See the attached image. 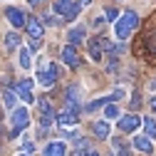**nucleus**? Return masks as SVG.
<instances>
[{"mask_svg":"<svg viewBox=\"0 0 156 156\" xmlns=\"http://www.w3.org/2000/svg\"><path fill=\"white\" fill-rule=\"evenodd\" d=\"M17 65L23 69H30L32 67V60H30V50L27 47H20V55H17Z\"/></svg>","mask_w":156,"mask_h":156,"instance_id":"obj_17","label":"nucleus"},{"mask_svg":"<svg viewBox=\"0 0 156 156\" xmlns=\"http://www.w3.org/2000/svg\"><path fill=\"white\" fill-rule=\"evenodd\" d=\"M139 27V15H136L134 10H126L119 20H116V25H114V35L119 37V40H129V35Z\"/></svg>","mask_w":156,"mask_h":156,"instance_id":"obj_1","label":"nucleus"},{"mask_svg":"<svg viewBox=\"0 0 156 156\" xmlns=\"http://www.w3.org/2000/svg\"><path fill=\"white\" fill-rule=\"evenodd\" d=\"M116 116H119V107L116 104H104V119H116Z\"/></svg>","mask_w":156,"mask_h":156,"instance_id":"obj_21","label":"nucleus"},{"mask_svg":"<svg viewBox=\"0 0 156 156\" xmlns=\"http://www.w3.org/2000/svg\"><path fill=\"white\" fill-rule=\"evenodd\" d=\"M151 109L156 112V97H151Z\"/></svg>","mask_w":156,"mask_h":156,"instance_id":"obj_27","label":"nucleus"},{"mask_svg":"<svg viewBox=\"0 0 156 156\" xmlns=\"http://www.w3.org/2000/svg\"><path fill=\"white\" fill-rule=\"evenodd\" d=\"M5 47L8 50H17V47H20V37H17L15 32H8L5 35Z\"/></svg>","mask_w":156,"mask_h":156,"instance_id":"obj_19","label":"nucleus"},{"mask_svg":"<svg viewBox=\"0 0 156 156\" xmlns=\"http://www.w3.org/2000/svg\"><path fill=\"white\" fill-rule=\"evenodd\" d=\"M12 136H17L23 129H27L30 126V112L25 109V107H15L12 109Z\"/></svg>","mask_w":156,"mask_h":156,"instance_id":"obj_3","label":"nucleus"},{"mask_svg":"<svg viewBox=\"0 0 156 156\" xmlns=\"http://www.w3.org/2000/svg\"><path fill=\"white\" fill-rule=\"evenodd\" d=\"M116 126H119V131H122V134L136 131V129L141 126V116H136V114H124L122 119H119V124H116Z\"/></svg>","mask_w":156,"mask_h":156,"instance_id":"obj_6","label":"nucleus"},{"mask_svg":"<svg viewBox=\"0 0 156 156\" xmlns=\"http://www.w3.org/2000/svg\"><path fill=\"white\" fill-rule=\"evenodd\" d=\"M151 89H156V80H154V82H151Z\"/></svg>","mask_w":156,"mask_h":156,"instance_id":"obj_30","label":"nucleus"},{"mask_svg":"<svg viewBox=\"0 0 156 156\" xmlns=\"http://www.w3.org/2000/svg\"><path fill=\"white\" fill-rule=\"evenodd\" d=\"M15 92H17V97L25 102V104H32L35 102V97H32V80H20L15 84Z\"/></svg>","mask_w":156,"mask_h":156,"instance_id":"obj_7","label":"nucleus"},{"mask_svg":"<svg viewBox=\"0 0 156 156\" xmlns=\"http://www.w3.org/2000/svg\"><path fill=\"white\" fill-rule=\"evenodd\" d=\"M62 62H65L67 67H72V69L80 67V55H77L74 45H65V47H62Z\"/></svg>","mask_w":156,"mask_h":156,"instance_id":"obj_8","label":"nucleus"},{"mask_svg":"<svg viewBox=\"0 0 156 156\" xmlns=\"http://www.w3.org/2000/svg\"><path fill=\"white\" fill-rule=\"evenodd\" d=\"M37 47H40V40H32V37H30V47L27 50H37Z\"/></svg>","mask_w":156,"mask_h":156,"instance_id":"obj_26","label":"nucleus"},{"mask_svg":"<svg viewBox=\"0 0 156 156\" xmlns=\"http://www.w3.org/2000/svg\"><path fill=\"white\" fill-rule=\"evenodd\" d=\"M25 27H27V32H30L32 40H42V35H45V25L37 20V17H27V20H25Z\"/></svg>","mask_w":156,"mask_h":156,"instance_id":"obj_9","label":"nucleus"},{"mask_svg":"<svg viewBox=\"0 0 156 156\" xmlns=\"http://www.w3.org/2000/svg\"><path fill=\"white\" fill-rule=\"evenodd\" d=\"M42 156H67V146L62 141H52L45 146V154Z\"/></svg>","mask_w":156,"mask_h":156,"instance_id":"obj_12","label":"nucleus"},{"mask_svg":"<svg viewBox=\"0 0 156 156\" xmlns=\"http://www.w3.org/2000/svg\"><path fill=\"white\" fill-rule=\"evenodd\" d=\"M37 107H40V129H47L55 122V109H52L50 99H45V97L37 102Z\"/></svg>","mask_w":156,"mask_h":156,"instance_id":"obj_5","label":"nucleus"},{"mask_svg":"<svg viewBox=\"0 0 156 156\" xmlns=\"http://www.w3.org/2000/svg\"><path fill=\"white\" fill-rule=\"evenodd\" d=\"M57 82V67L50 62H40V69H37V84L40 87H52Z\"/></svg>","mask_w":156,"mask_h":156,"instance_id":"obj_2","label":"nucleus"},{"mask_svg":"<svg viewBox=\"0 0 156 156\" xmlns=\"http://www.w3.org/2000/svg\"><path fill=\"white\" fill-rule=\"evenodd\" d=\"M139 104H141V94H134V97H131V109H136Z\"/></svg>","mask_w":156,"mask_h":156,"instance_id":"obj_25","label":"nucleus"},{"mask_svg":"<svg viewBox=\"0 0 156 156\" xmlns=\"http://www.w3.org/2000/svg\"><path fill=\"white\" fill-rule=\"evenodd\" d=\"M144 129H146V136H149V139H156V122L151 119V116L144 119Z\"/></svg>","mask_w":156,"mask_h":156,"instance_id":"obj_20","label":"nucleus"},{"mask_svg":"<svg viewBox=\"0 0 156 156\" xmlns=\"http://www.w3.org/2000/svg\"><path fill=\"white\" fill-rule=\"evenodd\" d=\"M72 8V0H55V15H67Z\"/></svg>","mask_w":156,"mask_h":156,"instance_id":"obj_18","label":"nucleus"},{"mask_svg":"<svg viewBox=\"0 0 156 156\" xmlns=\"http://www.w3.org/2000/svg\"><path fill=\"white\" fill-rule=\"evenodd\" d=\"M55 122L60 124L62 129L67 126H74L77 122H80V109H72V107H65L60 114H55Z\"/></svg>","mask_w":156,"mask_h":156,"instance_id":"obj_4","label":"nucleus"},{"mask_svg":"<svg viewBox=\"0 0 156 156\" xmlns=\"http://www.w3.org/2000/svg\"><path fill=\"white\" fill-rule=\"evenodd\" d=\"M134 146L139 149L141 154H146V156L154 154V146H151V141H149V136H141V134H139V136H134Z\"/></svg>","mask_w":156,"mask_h":156,"instance_id":"obj_13","label":"nucleus"},{"mask_svg":"<svg viewBox=\"0 0 156 156\" xmlns=\"http://www.w3.org/2000/svg\"><path fill=\"white\" fill-rule=\"evenodd\" d=\"M94 134L97 136H99V139H107V136H109V122L107 119H99V122H94Z\"/></svg>","mask_w":156,"mask_h":156,"instance_id":"obj_16","label":"nucleus"},{"mask_svg":"<svg viewBox=\"0 0 156 156\" xmlns=\"http://www.w3.org/2000/svg\"><path fill=\"white\" fill-rule=\"evenodd\" d=\"M89 55L94 62H102V37H92L89 40Z\"/></svg>","mask_w":156,"mask_h":156,"instance_id":"obj_14","label":"nucleus"},{"mask_svg":"<svg viewBox=\"0 0 156 156\" xmlns=\"http://www.w3.org/2000/svg\"><path fill=\"white\" fill-rule=\"evenodd\" d=\"M87 156H99V154H97V151H87Z\"/></svg>","mask_w":156,"mask_h":156,"instance_id":"obj_29","label":"nucleus"},{"mask_svg":"<svg viewBox=\"0 0 156 156\" xmlns=\"http://www.w3.org/2000/svg\"><path fill=\"white\" fill-rule=\"evenodd\" d=\"M82 8H84V5H82V0H80V3H74V5L69 8V12H67L65 17H67V20H74V17H77V12H80Z\"/></svg>","mask_w":156,"mask_h":156,"instance_id":"obj_22","label":"nucleus"},{"mask_svg":"<svg viewBox=\"0 0 156 156\" xmlns=\"http://www.w3.org/2000/svg\"><path fill=\"white\" fill-rule=\"evenodd\" d=\"M114 146H116V156H129V149H126L124 144H119V141H114Z\"/></svg>","mask_w":156,"mask_h":156,"instance_id":"obj_23","label":"nucleus"},{"mask_svg":"<svg viewBox=\"0 0 156 156\" xmlns=\"http://www.w3.org/2000/svg\"><path fill=\"white\" fill-rule=\"evenodd\" d=\"M27 3H30V5H40L42 0H27Z\"/></svg>","mask_w":156,"mask_h":156,"instance_id":"obj_28","label":"nucleus"},{"mask_svg":"<svg viewBox=\"0 0 156 156\" xmlns=\"http://www.w3.org/2000/svg\"><path fill=\"white\" fill-rule=\"evenodd\" d=\"M104 17H107V20H116V17H119V12H116L114 8H107V12H104Z\"/></svg>","mask_w":156,"mask_h":156,"instance_id":"obj_24","label":"nucleus"},{"mask_svg":"<svg viewBox=\"0 0 156 156\" xmlns=\"http://www.w3.org/2000/svg\"><path fill=\"white\" fill-rule=\"evenodd\" d=\"M87 37V27L84 25H77V27H72L69 32H67V40H69V45H80L82 40Z\"/></svg>","mask_w":156,"mask_h":156,"instance_id":"obj_11","label":"nucleus"},{"mask_svg":"<svg viewBox=\"0 0 156 156\" xmlns=\"http://www.w3.org/2000/svg\"><path fill=\"white\" fill-rule=\"evenodd\" d=\"M15 104H17V94H15L10 87H5V89H3V107H5V109H15Z\"/></svg>","mask_w":156,"mask_h":156,"instance_id":"obj_15","label":"nucleus"},{"mask_svg":"<svg viewBox=\"0 0 156 156\" xmlns=\"http://www.w3.org/2000/svg\"><path fill=\"white\" fill-rule=\"evenodd\" d=\"M5 17H8V20H10V25L12 27H25V20H27V17H25V12L23 10H17V8H5Z\"/></svg>","mask_w":156,"mask_h":156,"instance_id":"obj_10","label":"nucleus"}]
</instances>
